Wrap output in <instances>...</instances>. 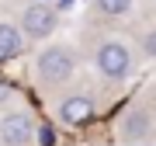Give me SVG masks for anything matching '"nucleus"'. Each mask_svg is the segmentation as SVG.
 Wrapping results in <instances>:
<instances>
[{
	"label": "nucleus",
	"instance_id": "10",
	"mask_svg": "<svg viewBox=\"0 0 156 146\" xmlns=\"http://www.w3.org/2000/svg\"><path fill=\"white\" fill-rule=\"evenodd\" d=\"M69 4H73V0H56V11H66Z\"/></svg>",
	"mask_w": 156,
	"mask_h": 146
},
{
	"label": "nucleus",
	"instance_id": "2",
	"mask_svg": "<svg viewBox=\"0 0 156 146\" xmlns=\"http://www.w3.org/2000/svg\"><path fill=\"white\" fill-rule=\"evenodd\" d=\"M97 70L104 73L108 80H125L128 73H132V52H128L122 42H104L97 49Z\"/></svg>",
	"mask_w": 156,
	"mask_h": 146
},
{
	"label": "nucleus",
	"instance_id": "3",
	"mask_svg": "<svg viewBox=\"0 0 156 146\" xmlns=\"http://www.w3.org/2000/svg\"><path fill=\"white\" fill-rule=\"evenodd\" d=\"M35 136V118L28 111H11L0 118V143L4 146H28Z\"/></svg>",
	"mask_w": 156,
	"mask_h": 146
},
{
	"label": "nucleus",
	"instance_id": "6",
	"mask_svg": "<svg viewBox=\"0 0 156 146\" xmlns=\"http://www.w3.org/2000/svg\"><path fill=\"white\" fill-rule=\"evenodd\" d=\"M146 132H149V115H146V111H128L125 122H122V136L135 143V139L146 136Z\"/></svg>",
	"mask_w": 156,
	"mask_h": 146
},
{
	"label": "nucleus",
	"instance_id": "9",
	"mask_svg": "<svg viewBox=\"0 0 156 146\" xmlns=\"http://www.w3.org/2000/svg\"><path fill=\"white\" fill-rule=\"evenodd\" d=\"M142 49H146V56H156V31H149L142 38Z\"/></svg>",
	"mask_w": 156,
	"mask_h": 146
},
{
	"label": "nucleus",
	"instance_id": "11",
	"mask_svg": "<svg viewBox=\"0 0 156 146\" xmlns=\"http://www.w3.org/2000/svg\"><path fill=\"white\" fill-rule=\"evenodd\" d=\"M4 101H7V87L0 84V104H4Z\"/></svg>",
	"mask_w": 156,
	"mask_h": 146
},
{
	"label": "nucleus",
	"instance_id": "1",
	"mask_svg": "<svg viewBox=\"0 0 156 146\" xmlns=\"http://www.w3.org/2000/svg\"><path fill=\"white\" fill-rule=\"evenodd\" d=\"M38 80L42 84H62V80L73 77V70H76V59H73V52L66 45H49V49H42L38 56Z\"/></svg>",
	"mask_w": 156,
	"mask_h": 146
},
{
	"label": "nucleus",
	"instance_id": "7",
	"mask_svg": "<svg viewBox=\"0 0 156 146\" xmlns=\"http://www.w3.org/2000/svg\"><path fill=\"white\" fill-rule=\"evenodd\" d=\"M21 49V31L14 24H4L0 21V56H14Z\"/></svg>",
	"mask_w": 156,
	"mask_h": 146
},
{
	"label": "nucleus",
	"instance_id": "8",
	"mask_svg": "<svg viewBox=\"0 0 156 146\" xmlns=\"http://www.w3.org/2000/svg\"><path fill=\"white\" fill-rule=\"evenodd\" d=\"M97 11H104V14H128L132 11V0H97Z\"/></svg>",
	"mask_w": 156,
	"mask_h": 146
},
{
	"label": "nucleus",
	"instance_id": "5",
	"mask_svg": "<svg viewBox=\"0 0 156 146\" xmlns=\"http://www.w3.org/2000/svg\"><path fill=\"white\" fill-rule=\"evenodd\" d=\"M59 118L66 125H83L94 118V97L90 94H69L66 101L59 104Z\"/></svg>",
	"mask_w": 156,
	"mask_h": 146
},
{
	"label": "nucleus",
	"instance_id": "4",
	"mask_svg": "<svg viewBox=\"0 0 156 146\" xmlns=\"http://www.w3.org/2000/svg\"><path fill=\"white\" fill-rule=\"evenodd\" d=\"M52 28H56V7L31 4L28 11L21 14V31L28 35V38H49Z\"/></svg>",
	"mask_w": 156,
	"mask_h": 146
}]
</instances>
